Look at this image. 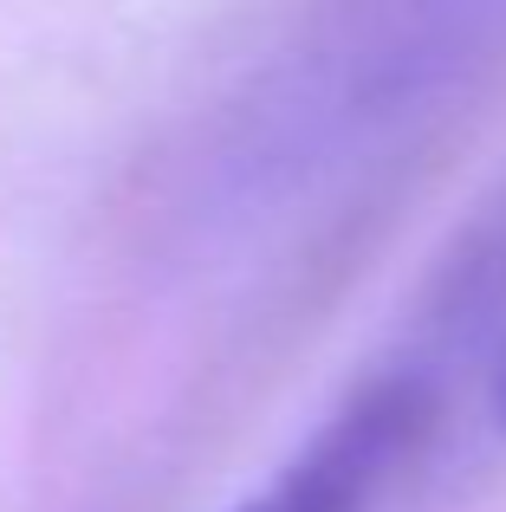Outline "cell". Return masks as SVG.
<instances>
[{
  "mask_svg": "<svg viewBox=\"0 0 506 512\" xmlns=\"http://www.w3.org/2000/svg\"><path fill=\"white\" fill-rule=\"evenodd\" d=\"M422 428V389L409 376L370 383L351 409L331 415V428L241 512H364L390 467L409 454Z\"/></svg>",
  "mask_w": 506,
  "mask_h": 512,
  "instance_id": "obj_1",
  "label": "cell"
},
{
  "mask_svg": "<svg viewBox=\"0 0 506 512\" xmlns=\"http://www.w3.org/2000/svg\"><path fill=\"white\" fill-rule=\"evenodd\" d=\"M500 422H506V370H500Z\"/></svg>",
  "mask_w": 506,
  "mask_h": 512,
  "instance_id": "obj_2",
  "label": "cell"
}]
</instances>
